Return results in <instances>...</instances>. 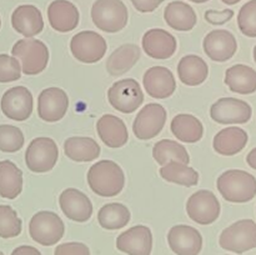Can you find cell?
I'll use <instances>...</instances> for the list:
<instances>
[{"label": "cell", "mask_w": 256, "mask_h": 255, "mask_svg": "<svg viewBox=\"0 0 256 255\" xmlns=\"http://www.w3.org/2000/svg\"><path fill=\"white\" fill-rule=\"evenodd\" d=\"M89 188L96 195L112 198L122 192L125 174L122 166L112 160H100L89 169L86 175Z\"/></svg>", "instance_id": "cell-1"}, {"label": "cell", "mask_w": 256, "mask_h": 255, "mask_svg": "<svg viewBox=\"0 0 256 255\" xmlns=\"http://www.w3.org/2000/svg\"><path fill=\"white\" fill-rule=\"evenodd\" d=\"M216 186L230 202H248L256 196V178L245 170H226L218 178Z\"/></svg>", "instance_id": "cell-2"}, {"label": "cell", "mask_w": 256, "mask_h": 255, "mask_svg": "<svg viewBox=\"0 0 256 255\" xmlns=\"http://www.w3.org/2000/svg\"><path fill=\"white\" fill-rule=\"evenodd\" d=\"M12 56L22 62V72L38 75L45 70L49 62V49L42 40L25 38L18 40L12 48Z\"/></svg>", "instance_id": "cell-3"}, {"label": "cell", "mask_w": 256, "mask_h": 255, "mask_svg": "<svg viewBox=\"0 0 256 255\" xmlns=\"http://www.w3.org/2000/svg\"><path fill=\"white\" fill-rule=\"evenodd\" d=\"M92 19L98 29L118 32L126 26L129 12L122 0H96L92 6Z\"/></svg>", "instance_id": "cell-4"}, {"label": "cell", "mask_w": 256, "mask_h": 255, "mask_svg": "<svg viewBox=\"0 0 256 255\" xmlns=\"http://www.w3.org/2000/svg\"><path fill=\"white\" fill-rule=\"evenodd\" d=\"M65 232V225L62 218L54 212H36L30 219L29 234L34 242L42 246H52L62 240Z\"/></svg>", "instance_id": "cell-5"}, {"label": "cell", "mask_w": 256, "mask_h": 255, "mask_svg": "<svg viewBox=\"0 0 256 255\" xmlns=\"http://www.w3.org/2000/svg\"><path fill=\"white\" fill-rule=\"evenodd\" d=\"M219 244L228 252L242 254L256 248V222L252 219H242L222 230Z\"/></svg>", "instance_id": "cell-6"}, {"label": "cell", "mask_w": 256, "mask_h": 255, "mask_svg": "<svg viewBox=\"0 0 256 255\" xmlns=\"http://www.w3.org/2000/svg\"><path fill=\"white\" fill-rule=\"evenodd\" d=\"M58 159L59 149L52 138H35L25 152V164L32 172H50L56 165Z\"/></svg>", "instance_id": "cell-7"}, {"label": "cell", "mask_w": 256, "mask_h": 255, "mask_svg": "<svg viewBox=\"0 0 256 255\" xmlns=\"http://www.w3.org/2000/svg\"><path fill=\"white\" fill-rule=\"evenodd\" d=\"M108 100L118 112L132 114L144 102V92L135 79H122L109 88Z\"/></svg>", "instance_id": "cell-8"}, {"label": "cell", "mask_w": 256, "mask_h": 255, "mask_svg": "<svg viewBox=\"0 0 256 255\" xmlns=\"http://www.w3.org/2000/svg\"><path fill=\"white\" fill-rule=\"evenodd\" d=\"M108 44L104 38L92 30H84L72 38L70 50L74 58L85 64L100 62L106 52Z\"/></svg>", "instance_id": "cell-9"}, {"label": "cell", "mask_w": 256, "mask_h": 255, "mask_svg": "<svg viewBox=\"0 0 256 255\" xmlns=\"http://www.w3.org/2000/svg\"><path fill=\"white\" fill-rule=\"evenodd\" d=\"M220 212V202L210 190H198L186 202L188 216L200 225H210L216 222Z\"/></svg>", "instance_id": "cell-10"}, {"label": "cell", "mask_w": 256, "mask_h": 255, "mask_svg": "<svg viewBox=\"0 0 256 255\" xmlns=\"http://www.w3.org/2000/svg\"><path fill=\"white\" fill-rule=\"evenodd\" d=\"M166 122V110L162 105L150 102L140 109L132 122V132L139 140H150L162 132Z\"/></svg>", "instance_id": "cell-11"}, {"label": "cell", "mask_w": 256, "mask_h": 255, "mask_svg": "<svg viewBox=\"0 0 256 255\" xmlns=\"http://www.w3.org/2000/svg\"><path fill=\"white\" fill-rule=\"evenodd\" d=\"M210 116L219 124H245L252 116L249 102L236 98H222L210 108Z\"/></svg>", "instance_id": "cell-12"}, {"label": "cell", "mask_w": 256, "mask_h": 255, "mask_svg": "<svg viewBox=\"0 0 256 255\" xmlns=\"http://www.w3.org/2000/svg\"><path fill=\"white\" fill-rule=\"evenodd\" d=\"M32 94L28 88L14 86L4 92L0 102L2 114L15 122L29 119L32 112Z\"/></svg>", "instance_id": "cell-13"}, {"label": "cell", "mask_w": 256, "mask_h": 255, "mask_svg": "<svg viewBox=\"0 0 256 255\" xmlns=\"http://www.w3.org/2000/svg\"><path fill=\"white\" fill-rule=\"evenodd\" d=\"M69 108V98L62 88H46L38 98V115L46 122H55L65 116Z\"/></svg>", "instance_id": "cell-14"}, {"label": "cell", "mask_w": 256, "mask_h": 255, "mask_svg": "<svg viewBox=\"0 0 256 255\" xmlns=\"http://www.w3.org/2000/svg\"><path fill=\"white\" fill-rule=\"evenodd\" d=\"M168 244L176 255H199L202 236L199 230L190 225H175L168 232Z\"/></svg>", "instance_id": "cell-15"}, {"label": "cell", "mask_w": 256, "mask_h": 255, "mask_svg": "<svg viewBox=\"0 0 256 255\" xmlns=\"http://www.w3.org/2000/svg\"><path fill=\"white\" fill-rule=\"evenodd\" d=\"M205 54L212 62H224L232 59L238 50L236 38L229 30L216 29L210 32L202 42Z\"/></svg>", "instance_id": "cell-16"}, {"label": "cell", "mask_w": 256, "mask_h": 255, "mask_svg": "<svg viewBox=\"0 0 256 255\" xmlns=\"http://www.w3.org/2000/svg\"><path fill=\"white\" fill-rule=\"evenodd\" d=\"M116 248L128 255H152V230L145 225H135L118 236Z\"/></svg>", "instance_id": "cell-17"}, {"label": "cell", "mask_w": 256, "mask_h": 255, "mask_svg": "<svg viewBox=\"0 0 256 255\" xmlns=\"http://www.w3.org/2000/svg\"><path fill=\"white\" fill-rule=\"evenodd\" d=\"M59 205L68 219L76 222H85L92 215V202L80 190L68 188L60 194Z\"/></svg>", "instance_id": "cell-18"}, {"label": "cell", "mask_w": 256, "mask_h": 255, "mask_svg": "<svg viewBox=\"0 0 256 255\" xmlns=\"http://www.w3.org/2000/svg\"><path fill=\"white\" fill-rule=\"evenodd\" d=\"M142 44L148 56L158 60L172 58L178 48V42L174 35L159 28L148 30L142 36Z\"/></svg>", "instance_id": "cell-19"}, {"label": "cell", "mask_w": 256, "mask_h": 255, "mask_svg": "<svg viewBox=\"0 0 256 255\" xmlns=\"http://www.w3.org/2000/svg\"><path fill=\"white\" fill-rule=\"evenodd\" d=\"M142 84L148 95L154 99H166L176 89L174 74L165 66H152L145 72Z\"/></svg>", "instance_id": "cell-20"}, {"label": "cell", "mask_w": 256, "mask_h": 255, "mask_svg": "<svg viewBox=\"0 0 256 255\" xmlns=\"http://www.w3.org/2000/svg\"><path fill=\"white\" fill-rule=\"evenodd\" d=\"M50 26L59 32H69L78 26L80 14L78 8L69 0H54L48 6Z\"/></svg>", "instance_id": "cell-21"}, {"label": "cell", "mask_w": 256, "mask_h": 255, "mask_svg": "<svg viewBox=\"0 0 256 255\" xmlns=\"http://www.w3.org/2000/svg\"><path fill=\"white\" fill-rule=\"evenodd\" d=\"M12 25L14 30L25 38H32L44 29L42 12L35 5H20L12 12Z\"/></svg>", "instance_id": "cell-22"}, {"label": "cell", "mask_w": 256, "mask_h": 255, "mask_svg": "<svg viewBox=\"0 0 256 255\" xmlns=\"http://www.w3.org/2000/svg\"><path fill=\"white\" fill-rule=\"evenodd\" d=\"M96 132L102 142L112 149L124 146L129 140V132L125 122L112 114H105L98 120Z\"/></svg>", "instance_id": "cell-23"}, {"label": "cell", "mask_w": 256, "mask_h": 255, "mask_svg": "<svg viewBox=\"0 0 256 255\" xmlns=\"http://www.w3.org/2000/svg\"><path fill=\"white\" fill-rule=\"evenodd\" d=\"M248 132L238 126L224 128L214 138L212 146L214 150L224 156H232L242 152L248 144Z\"/></svg>", "instance_id": "cell-24"}, {"label": "cell", "mask_w": 256, "mask_h": 255, "mask_svg": "<svg viewBox=\"0 0 256 255\" xmlns=\"http://www.w3.org/2000/svg\"><path fill=\"white\" fill-rule=\"evenodd\" d=\"M209 75V66L202 58L198 55H185L178 64V76L182 84L196 86L202 84Z\"/></svg>", "instance_id": "cell-25"}, {"label": "cell", "mask_w": 256, "mask_h": 255, "mask_svg": "<svg viewBox=\"0 0 256 255\" xmlns=\"http://www.w3.org/2000/svg\"><path fill=\"white\" fill-rule=\"evenodd\" d=\"M225 84L232 92L249 95L256 92V70L244 64L230 66L225 72Z\"/></svg>", "instance_id": "cell-26"}, {"label": "cell", "mask_w": 256, "mask_h": 255, "mask_svg": "<svg viewBox=\"0 0 256 255\" xmlns=\"http://www.w3.org/2000/svg\"><path fill=\"white\" fill-rule=\"evenodd\" d=\"M164 19L172 29L178 32H190L198 22L195 10L184 2H169L164 10Z\"/></svg>", "instance_id": "cell-27"}, {"label": "cell", "mask_w": 256, "mask_h": 255, "mask_svg": "<svg viewBox=\"0 0 256 255\" xmlns=\"http://www.w3.org/2000/svg\"><path fill=\"white\" fill-rule=\"evenodd\" d=\"M142 50L136 44H122L118 48L106 62V70L112 76H120L129 72L138 62Z\"/></svg>", "instance_id": "cell-28"}, {"label": "cell", "mask_w": 256, "mask_h": 255, "mask_svg": "<svg viewBox=\"0 0 256 255\" xmlns=\"http://www.w3.org/2000/svg\"><path fill=\"white\" fill-rule=\"evenodd\" d=\"M99 144L92 138L72 136L64 142V154L78 162H88L98 159L100 155Z\"/></svg>", "instance_id": "cell-29"}, {"label": "cell", "mask_w": 256, "mask_h": 255, "mask_svg": "<svg viewBox=\"0 0 256 255\" xmlns=\"http://www.w3.org/2000/svg\"><path fill=\"white\" fill-rule=\"evenodd\" d=\"M170 129L174 136L182 142H198L204 135L202 122L192 114H178L172 118Z\"/></svg>", "instance_id": "cell-30"}, {"label": "cell", "mask_w": 256, "mask_h": 255, "mask_svg": "<svg viewBox=\"0 0 256 255\" xmlns=\"http://www.w3.org/2000/svg\"><path fill=\"white\" fill-rule=\"evenodd\" d=\"M22 190V172L10 160L0 162V196L15 199Z\"/></svg>", "instance_id": "cell-31"}, {"label": "cell", "mask_w": 256, "mask_h": 255, "mask_svg": "<svg viewBox=\"0 0 256 255\" xmlns=\"http://www.w3.org/2000/svg\"><path fill=\"white\" fill-rule=\"evenodd\" d=\"M152 156L155 162L162 166L170 162H178L188 165L190 162V155L186 148L170 139H162L158 142L152 148Z\"/></svg>", "instance_id": "cell-32"}, {"label": "cell", "mask_w": 256, "mask_h": 255, "mask_svg": "<svg viewBox=\"0 0 256 255\" xmlns=\"http://www.w3.org/2000/svg\"><path fill=\"white\" fill-rule=\"evenodd\" d=\"M130 210L122 202H109L100 208L98 222L106 230H118L125 228L130 222Z\"/></svg>", "instance_id": "cell-33"}, {"label": "cell", "mask_w": 256, "mask_h": 255, "mask_svg": "<svg viewBox=\"0 0 256 255\" xmlns=\"http://www.w3.org/2000/svg\"><path fill=\"white\" fill-rule=\"evenodd\" d=\"M160 175L164 180L182 186H195L199 182V172L188 164L170 162L160 168Z\"/></svg>", "instance_id": "cell-34"}, {"label": "cell", "mask_w": 256, "mask_h": 255, "mask_svg": "<svg viewBox=\"0 0 256 255\" xmlns=\"http://www.w3.org/2000/svg\"><path fill=\"white\" fill-rule=\"evenodd\" d=\"M22 229V219L9 205H0V238L10 239L20 235Z\"/></svg>", "instance_id": "cell-35"}, {"label": "cell", "mask_w": 256, "mask_h": 255, "mask_svg": "<svg viewBox=\"0 0 256 255\" xmlns=\"http://www.w3.org/2000/svg\"><path fill=\"white\" fill-rule=\"evenodd\" d=\"M25 138L22 130L14 125H0V152H15L24 146Z\"/></svg>", "instance_id": "cell-36"}, {"label": "cell", "mask_w": 256, "mask_h": 255, "mask_svg": "<svg viewBox=\"0 0 256 255\" xmlns=\"http://www.w3.org/2000/svg\"><path fill=\"white\" fill-rule=\"evenodd\" d=\"M238 26L246 36L256 38V0L242 5L238 14Z\"/></svg>", "instance_id": "cell-37"}, {"label": "cell", "mask_w": 256, "mask_h": 255, "mask_svg": "<svg viewBox=\"0 0 256 255\" xmlns=\"http://www.w3.org/2000/svg\"><path fill=\"white\" fill-rule=\"evenodd\" d=\"M22 78L19 60L8 54H0V82H10Z\"/></svg>", "instance_id": "cell-38"}, {"label": "cell", "mask_w": 256, "mask_h": 255, "mask_svg": "<svg viewBox=\"0 0 256 255\" xmlns=\"http://www.w3.org/2000/svg\"><path fill=\"white\" fill-rule=\"evenodd\" d=\"M54 255H90V250L84 242H64L55 248Z\"/></svg>", "instance_id": "cell-39"}, {"label": "cell", "mask_w": 256, "mask_h": 255, "mask_svg": "<svg viewBox=\"0 0 256 255\" xmlns=\"http://www.w3.org/2000/svg\"><path fill=\"white\" fill-rule=\"evenodd\" d=\"M232 16H234V12L232 9H225L222 12L210 9L206 10L204 15L205 20L212 25H224L225 22H230Z\"/></svg>", "instance_id": "cell-40"}, {"label": "cell", "mask_w": 256, "mask_h": 255, "mask_svg": "<svg viewBox=\"0 0 256 255\" xmlns=\"http://www.w3.org/2000/svg\"><path fill=\"white\" fill-rule=\"evenodd\" d=\"M135 9L140 12H152L165 0H130Z\"/></svg>", "instance_id": "cell-41"}, {"label": "cell", "mask_w": 256, "mask_h": 255, "mask_svg": "<svg viewBox=\"0 0 256 255\" xmlns=\"http://www.w3.org/2000/svg\"><path fill=\"white\" fill-rule=\"evenodd\" d=\"M12 255H42V252L34 246H30V245H22V246H18L16 249L12 250Z\"/></svg>", "instance_id": "cell-42"}, {"label": "cell", "mask_w": 256, "mask_h": 255, "mask_svg": "<svg viewBox=\"0 0 256 255\" xmlns=\"http://www.w3.org/2000/svg\"><path fill=\"white\" fill-rule=\"evenodd\" d=\"M246 162L249 164L250 168H252V169L256 170V148H254V149L248 154Z\"/></svg>", "instance_id": "cell-43"}, {"label": "cell", "mask_w": 256, "mask_h": 255, "mask_svg": "<svg viewBox=\"0 0 256 255\" xmlns=\"http://www.w3.org/2000/svg\"><path fill=\"white\" fill-rule=\"evenodd\" d=\"M222 2L226 5H235L239 2H242V0H222Z\"/></svg>", "instance_id": "cell-44"}, {"label": "cell", "mask_w": 256, "mask_h": 255, "mask_svg": "<svg viewBox=\"0 0 256 255\" xmlns=\"http://www.w3.org/2000/svg\"><path fill=\"white\" fill-rule=\"evenodd\" d=\"M190 2H196V4H202V2H209V0H190Z\"/></svg>", "instance_id": "cell-45"}, {"label": "cell", "mask_w": 256, "mask_h": 255, "mask_svg": "<svg viewBox=\"0 0 256 255\" xmlns=\"http://www.w3.org/2000/svg\"><path fill=\"white\" fill-rule=\"evenodd\" d=\"M254 60H255V62H256V45H255V48H254Z\"/></svg>", "instance_id": "cell-46"}, {"label": "cell", "mask_w": 256, "mask_h": 255, "mask_svg": "<svg viewBox=\"0 0 256 255\" xmlns=\"http://www.w3.org/2000/svg\"><path fill=\"white\" fill-rule=\"evenodd\" d=\"M0 255H4V252H0Z\"/></svg>", "instance_id": "cell-47"}, {"label": "cell", "mask_w": 256, "mask_h": 255, "mask_svg": "<svg viewBox=\"0 0 256 255\" xmlns=\"http://www.w3.org/2000/svg\"><path fill=\"white\" fill-rule=\"evenodd\" d=\"M0 26H2V19H0Z\"/></svg>", "instance_id": "cell-48"}]
</instances>
